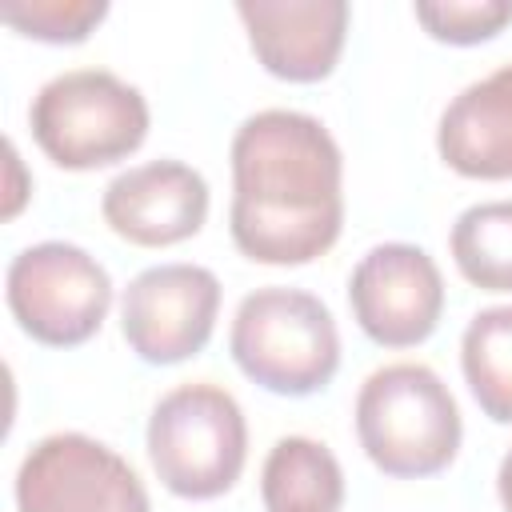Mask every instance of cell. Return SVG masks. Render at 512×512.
Segmentation results:
<instances>
[{"label": "cell", "instance_id": "obj_7", "mask_svg": "<svg viewBox=\"0 0 512 512\" xmlns=\"http://www.w3.org/2000/svg\"><path fill=\"white\" fill-rule=\"evenodd\" d=\"M20 512H152L136 468L84 432H52L28 448L16 472Z\"/></svg>", "mask_w": 512, "mask_h": 512}, {"label": "cell", "instance_id": "obj_1", "mask_svg": "<svg viewBox=\"0 0 512 512\" xmlns=\"http://www.w3.org/2000/svg\"><path fill=\"white\" fill-rule=\"evenodd\" d=\"M344 224V156L332 132L296 108H264L232 136L236 248L256 264H308Z\"/></svg>", "mask_w": 512, "mask_h": 512}, {"label": "cell", "instance_id": "obj_6", "mask_svg": "<svg viewBox=\"0 0 512 512\" xmlns=\"http://www.w3.org/2000/svg\"><path fill=\"white\" fill-rule=\"evenodd\" d=\"M4 296L16 324L32 340L72 348L100 332L112 308V276L80 244L40 240L12 256Z\"/></svg>", "mask_w": 512, "mask_h": 512}, {"label": "cell", "instance_id": "obj_9", "mask_svg": "<svg viewBox=\"0 0 512 512\" xmlns=\"http://www.w3.org/2000/svg\"><path fill=\"white\" fill-rule=\"evenodd\" d=\"M348 304L368 340L384 348H412L440 324L444 276L420 244L388 240L368 248L352 268Z\"/></svg>", "mask_w": 512, "mask_h": 512}, {"label": "cell", "instance_id": "obj_18", "mask_svg": "<svg viewBox=\"0 0 512 512\" xmlns=\"http://www.w3.org/2000/svg\"><path fill=\"white\" fill-rule=\"evenodd\" d=\"M496 492H500L504 512H512V448L504 452V460H500V468H496Z\"/></svg>", "mask_w": 512, "mask_h": 512}, {"label": "cell", "instance_id": "obj_17", "mask_svg": "<svg viewBox=\"0 0 512 512\" xmlns=\"http://www.w3.org/2000/svg\"><path fill=\"white\" fill-rule=\"evenodd\" d=\"M412 12L432 40L480 44L512 20V0H424Z\"/></svg>", "mask_w": 512, "mask_h": 512}, {"label": "cell", "instance_id": "obj_2", "mask_svg": "<svg viewBox=\"0 0 512 512\" xmlns=\"http://www.w3.org/2000/svg\"><path fill=\"white\" fill-rule=\"evenodd\" d=\"M356 436L364 456L400 480L436 476L460 452L464 424L456 396L428 364H384L356 396Z\"/></svg>", "mask_w": 512, "mask_h": 512}, {"label": "cell", "instance_id": "obj_4", "mask_svg": "<svg viewBox=\"0 0 512 512\" xmlns=\"http://www.w3.org/2000/svg\"><path fill=\"white\" fill-rule=\"evenodd\" d=\"M148 460L172 496H224L248 460L244 408L228 388L208 380L164 392L148 416Z\"/></svg>", "mask_w": 512, "mask_h": 512}, {"label": "cell", "instance_id": "obj_8", "mask_svg": "<svg viewBox=\"0 0 512 512\" xmlns=\"http://www.w3.org/2000/svg\"><path fill=\"white\" fill-rule=\"evenodd\" d=\"M220 280L204 264H152L124 288L120 332L144 364L196 356L216 328Z\"/></svg>", "mask_w": 512, "mask_h": 512}, {"label": "cell", "instance_id": "obj_11", "mask_svg": "<svg viewBox=\"0 0 512 512\" xmlns=\"http://www.w3.org/2000/svg\"><path fill=\"white\" fill-rule=\"evenodd\" d=\"M236 16L264 72L292 84H316L332 76L352 12L344 0H240Z\"/></svg>", "mask_w": 512, "mask_h": 512}, {"label": "cell", "instance_id": "obj_3", "mask_svg": "<svg viewBox=\"0 0 512 512\" xmlns=\"http://www.w3.org/2000/svg\"><path fill=\"white\" fill-rule=\"evenodd\" d=\"M236 368L276 396H312L340 368V332L328 304L304 288H256L228 332Z\"/></svg>", "mask_w": 512, "mask_h": 512}, {"label": "cell", "instance_id": "obj_12", "mask_svg": "<svg viewBox=\"0 0 512 512\" xmlns=\"http://www.w3.org/2000/svg\"><path fill=\"white\" fill-rule=\"evenodd\" d=\"M440 160L468 180L512 176V64L460 88L436 128Z\"/></svg>", "mask_w": 512, "mask_h": 512}, {"label": "cell", "instance_id": "obj_5", "mask_svg": "<svg viewBox=\"0 0 512 512\" xmlns=\"http://www.w3.org/2000/svg\"><path fill=\"white\" fill-rule=\"evenodd\" d=\"M28 120L52 164L88 172L132 156L144 144L152 116L136 84L108 68H72L36 92Z\"/></svg>", "mask_w": 512, "mask_h": 512}, {"label": "cell", "instance_id": "obj_16", "mask_svg": "<svg viewBox=\"0 0 512 512\" xmlns=\"http://www.w3.org/2000/svg\"><path fill=\"white\" fill-rule=\"evenodd\" d=\"M4 24L44 44H80L108 16L104 0H4Z\"/></svg>", "mask_w": 512, "mask_h": 512}, {"label": "cell", "instance_id": "obj_15", "mask_svg": "<svg viewBox=\"0 0 512 512\" xmlns=\"http://www.w3.org/2000/svg\"><path fill=\"white\" fill-rule=\"evenodd\" d=\"M452 260L480 292H512V200L472 204L448 236Z\"/></svg>", "mask_w": 512, "mask_h": 512}, {"label": "cell", "instance_id": "obj_13", "mask_svg": "<svg viewBox=\"0 0 512 512\" xmlns=\"http://www.w3.org/2000/svg\"><path fill=\"white\" fill-rule=\"evenodd\" d=\"M264 512H340L344 468L312 436H280L260 468Z\"/></svg>", "mask_w": 512, "mask_h": 512}, {"label": "cell", "instance_id": "obj_10", "mask_svg": "<svg viewBox=\"0 0 512 512\" xmlns=\"http://www.w3.org/2000/svg\"><path fill=\"white\" fill-rule=\"evenodd\" d=\"M108 228L140 248H168L208 220V180L184 160H148L120 172L100 200Z\"/></svg>", "mask_w": 512, "mask_h": 512}, {"label": "cell", "instance_id": "obj_14", "mask_svg": "<svg viewBox=\"0 0 512 512\" xmlns=\"http://www.w3.org/2000/svg\"><path fill=\"white\" fill-rule=\"evenodd\" d=\"M460 368L480 404L496 424H512V304L480 308L460 336Z\"/></svg>", "mask_w": 512, "mask_h": 512}]
</instances>
